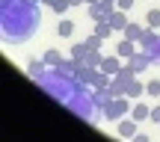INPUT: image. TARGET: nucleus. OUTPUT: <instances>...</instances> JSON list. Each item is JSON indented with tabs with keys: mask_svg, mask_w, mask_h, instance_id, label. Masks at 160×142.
Instances as JSON below:
<instances>
[{
	"mask_svg": "<svg viewBox=\"0 0 160 142\" xmlns=\"http://www.w3.org/2000/svg\"><path fill=\"white\" fill-rule=\"evenodd\" d=\"M39 0H0V30L6 42H27L39 30Z\"/></svg>",
	"mask_w": 160,
	"mask_h": 142,
	"instance_id": "nucleus-1",
	"label": "nucleus"
},
{
	"mask_svg": "<svg viewBox=\"0 0 160 142\" xmlns=\"http://www.w3.org/2000/svg\"><path fill=\"white\" fill-rule=\"evenodd\" d=\"M33 80L42 86V92H48V95H51L53 101H59L62 107L71 101V95H74L77 86H80V80H77V77H71V74H65V71H59V68L42 71L39 77H33Z\"/></svg>",
	"mask_w": 160,
	"mask_h": 142,
	"instance_id": "nucleus-2",
	"label": "nucleus"
},
{
	"mask_svg": "<svg viewBox=\"0 0 160 142\" xmlns=\"http://www.w3.org/2000/svg\"><path fill=\"white\" fill-rule=\"evenodd\" d=\"M77 119H86V121H95L98 119V104H95V92H92L89 83H80L77 92L71 95V101L65 104Z\"/></svg>",
	"mask_w": 160,
	"mask_h": 142,
	"instance_id": "nucleus-3",
	"label": "nucleus"
},
{
	"mask_svg": "<svg viewBox=\"0 0 160 142\" xmlns=\"http://www.w3.org/2000/svg\"><path fill=\"white\" fill-rule=\"evenodd\" d=\"M128 113H131V104H128V95H116L113 101H110L107 107L101 110V115H104L107 121H119L122 115H128Z\"/></svg>",
	"mask_w": 160,
	"mask_h": 142,
	"instance_id": "nucleus-4",
	"label": "nucleus"
},
{
	"mask_svg": "<svg viewBox=\"0 0 160 142\" xmlns=\"http://www.w3.org/2000/svg\"><path fill=\"white\" fill-rule=\"evenodd\" d=\"M139 47L151 56V62H154V65H160V33H154V30L145 27L142 39H139Z\"/></svg>",
	"mask_w": 160,
	"mask_h": 142,
	"instance_id": "nucleus-5",
	"label": "nucleus"
},
{
	"mask_svg": "<svg viewBox=\"0 0 160 142\" xmlns=\"http://www.w3.org/2000/svg\"><path fill=\"white\" fill-rule=\"evenodd\" d=\"M125 65H128V68H131L133 74H142V71H148V68H151V56H148L145 51H142V53L137 51V53H133V56L128 59Z\"/></svg>",
	"mask_w": 160,
	"mask_h": 142,
	"instance_id": "nucleus-6",
	"label": "nucleus"
},
{
	"mask_svg": "<svg viewBox=\"0 0 160 142\" xmlns=\"http://www.w3.org/2000/svg\"><path fill=\"white\" fill-rule=\"evenodd\" d=\"M137 125L139 121L133 119V115L131 119H119V136L122 139H137Z\"/></svg>",
	"mask_w": 160,
	"mask_h": 142,
	"instance_id": "nucleus-7",
	"label": "nucleus"
},
{
	"mask_svg": "<svg viewBox=\"0 0 160 142\" xmlns=\"http://www.w3.org/2000/svg\"><path fill=\"white\" fill-rule=\"evenodd\" d=\"M107 21L113 24V30H116V33H122V30L131 24V21H128V12H125V9H113V12L107 15Z\"/></svg>",
	"mask_w": 160,
	"mask_h": 142,
	"instance_id": "nucleus-8",
	"label": "nucleus"
},
{
	"mask_svg": "<svg viewBox=\"0 0 160 142\" xmlns=\"http://www.w3.org/2000/svg\"><path fill=\"white\" fill-rule=\"evenodd\" d=\"M137 45L139 42H133V39H122L119 45H116V53H119L122 59H131L133 53H137Z\"/></svg>",
	"mask_w": 160,
	"mask_h": 142,
	"instance_id": "nucleus-9",
	"label": "nucleus"
},
{
	"mask_svg": "<svg viewBox=\"0 0 160 142\" xmlns=\"http://www.w3.org/2000/svg\"><path fill=\"white\" fill-rule=\"evenodd\" d=\"M119 59H122L119 53H116V56H104V59H101V71H107V74H119L122 68H125Z\"/></svg>",
	"mask_w": 160,
	"mask_h": 142,
	"instance_id": "nucleus-10",
	"label": "nucleus"
},
{
	"mask_svg": "<svg viewBox=\"0 0 160 142\" xmlns=\"http://www.w3.org/2000/svg\"><path fill=\"white\" fill-rule=\"evenodd\" d=\"M110 83H113V74H107V71H98V74H95V80H92V89H95V92H101V89H110Z\"/></svg>",
	"mask_w": 160,
	"mask_h": 142,
	"instance_id": "nucleus-11",
	"label": "nucleus"
},
{
	"mask_svg": "<svg viewBox=\"0 0 160 142\" xmlns=\"http://www.w3.org/2000/svg\"><path fill=\"white\" fill-rule=\"evenodd\" d=\"M57 36L59 39H71V36H74V21H57Z\"/></svg>",
	"mask_w": 160,
	"mask_h": 142,
	"instance_id": "nucleus-12",
	"label": "nucleus"
},
{
	"mask_svg": "<svg viewBox=\"0 0 160 142\" xmlns=\"http://www.w3.org/2000/svg\"><path fill=\"white\" fill-rule=\"evenodd\" d=\"M122 33H125V39H133V42H139V39H142V33H145V27H139V24H128V27L125 30H122Z\"/></svg>",
	"mask_w": 160,
	"mask_h": 142,
	"instance_id": "nucleus-13",
	"label": "nucleus"
},
{
	"mask_svg": "<svg viewBox=\"0 0 160 142\" xmlns=\"http://www.w3.org/2000/svg\"><path fill=\"white\" fill-rule=\"evenodd\" d=\"M131 115H133L137 121H148V115H151V107H145V104H133Z\"/></svg>",
	"mask_w": 160,
	"mask_h": 142,
	"instance_id": "nucleus-14",
	"label": "nucleus"
},
{
	"mask_svg": "<svg viewBox=\"0 0 160 142\" xmlns=\"http://www.w3.org/2000/svg\"><path fill=\"white\" fill-rule=\"evenodd\" d=\"M145 27H148V30L160 27V9H148V12H145Z\"/></svg>",
	"mask_w": 160,
	"mask_h": 142,
	"instance_id": "nucleus-15",
	"label": "nucleus"
},
{
	"mask_svg": "<svg viewBox=\"0 0 160 142\" xmlns=\"http://www.w3.org/2000/svg\"><path fill=\"white\" fill-rule=\"evenodd\" d=\"M42 3H48L53 12H57V15H62V12H68V9H71L68 0H42Z\"/></svg>",
	"mask_w": 160,
	"mask_h": 142,
	"instance_id": "nucleus-16",
	"label": "nucleus"
},
{
	"mask_svg": "<svg viewBox=\"0 0 160 142\" xmlns=\"http://www.w3.org/2000/svg\"><path fill=\"white\" fill-rule=\"evenodd\" d=\"M45 59H30V62H27V71H30V77H39V74L42 71H45Z\"/></svg>",
	"mask_w": 160,
	"mask_h": 142,
	"instance_id": "nucleus-17",
	"label": "nucleus"
},
{
	"mask_svg": "<svg viewBox=\"0 0 160 142\" xmlns=\"http://www.w3.org/2000/svg\"><path fill=\"white\" fill-rule=\"evenodd\" d=\"M142 95H145V83L131 80V86H128V98H142Z\"/></svg>",
	"mask_w": 160,
	"mask_h": 142,
	"instance_id": "nucleus-18",
	"label": "nucleus"
},
{
	"mask_svg": "<svg viewBox=\"0 0 160 142\" xmlns=\"http://www.w3.org/2000/svg\"><path fill=\"white\" fill-rule=\"evenodd\" d=\"M45 62H48V65H51V68H57V65H59V62H62V53H59V51H57V47H51V51H48V53H45Z\"/></svg>",
	"mask_w": 160,
	"mask_h": 142,
	"instance_id": "nucleus-19",
	"label": "nucleus"
},
{
	"mask_svg": "<svg viewBox=\"0 0 160 142\" xmlns=\"http://www.w3.org/2000/svg\"><path fill=\"white\" fill-rule=\"evenodd\" d=\"M89 18L92 21H101V18H107V9L101 3H89Z\"/></svg>",
	"mask_w": 160,
	"mask_h": 142,
	"instance_id": "nucleus-20",
	"label": "nucleus"
},
{
	"mask_svg": "<svg viewBox=\"0 0 160 142\" xmlns=\"http://www.w3.org/2000/svg\"><path fill=\"white\" fill-rule=\"evenodd\" d=\"M101 53H98V51H89V53H86V56H83V62L86 65H92V68H101Z\"/></svg>",
	"mask_w": 160,
	"mask_h": 142,
	"instance_id": "nucleus-21",
	"label": "nucleus"
},
{
	"mask_svg": "<svg viewBox=\"0 0 160 142\" xmlns=\"http://www.w3.org/2000/svg\"><path fill=\"white\" fill-rule=\"evenodd\" d=\"M145 95H151V98H160V80H157V77L145 83Z\"/></svg>",
	"mask_w": 160,
	"mask_h": 142,
	"instance_id": "nucleus-22",
	"label": "nucleus"
},
{
	"mask_svg": "<svg viewBox=\"0 0 160 142\" xmlns=\"http://www.w3.org/2000/svg\"><path fill=\"white\" fill-rule=\"evenodd\" d=\"M86 53H89V47H86V42H83V45H74V47H71V56H74L77 62H83V56H86Z\"/></svg>",
	"mask_w": 160,
	"mask_h": 142,
	"instance_id": "nucleus-23",
	"label": "nucleus"
},
{
	"mask_svg": "<svg viewBox=\"0 0 160 142\" xmlns=\"http://www.w3.org/2000/svg\"><path fill=\"white\" fill-rule=\"evenodd\" d=\"M148 121H154V125H160V104H157V107H151V115H148Z\"/></svg>",
	"mask_w": 160,
	"mask_h": 142,
	"instance_id": "nucleus-24",
	"label": "nucleus"
},
{
	"mask_svg": "<svg viewBox=\"0 0 160 142\" xmlns=\"http://www.w3.org/2000/svg\"><path fill=\"white\" fill-rule=\"evenodd\" d=\"M131 6H133V0H116V9H131Z\"/></svg>",
	"mask_w": 160,
	"mask_h": 142,
	"instance_id": "nucleus-25",
	"label": "nucleus"
},
{
	"mask_svg": "<svg viewBox=\"0 0 160 142\" xmlns=\"http://www.w3.org/2000/svg\"><path fill=\"white\" fill-rule=\"evenodd\" d=\"M101 6H104V9H107V15H110V12L116 9V0H101Z\"/></svg>",
	"mask_w": 160,
	"mask_h": 142,
	"instance_id": "nucleus-26",
	"label": "nucleus"
},
{
	"mask_svg": "<svg viewBox=\"0 0 160 142\" xmlns=\"http://www.w3.org/2000/svg\"><path fill=\"white\" fill-rule=\"evenodd\" d=\"M68 3H71V6H80V3H86V0H68Z\"/></svg>",
	"mask_w": 160,
	"mask_h": 142,
	"instance_id": "nucleus-27",
	"label": "nucleus"
},
{
	"mask_svg": "<svg viewBox=\"0 0 160 142\" xmlns=\"http://www.w3.org/2000/svg\"><path fill=\"white\" fill-rule=\"evenodd\" d=\"M86 3H101V0H86Z\"/></svg>",
	"mask_w": 160,
	"mask_h": 142,
	"instance_id": "nucleus-28",
	"label": "nucleus"
}]
</instances>
